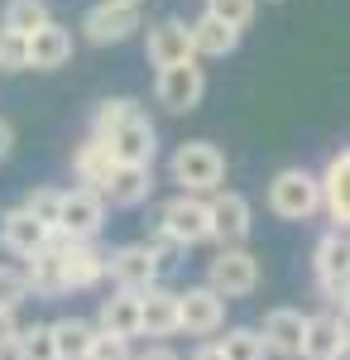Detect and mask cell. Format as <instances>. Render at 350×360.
<instances>
[{
	"label": "cell",
	"instance_id": "obj_1",
	"mask_svg": "<svg viewBox=\"0 0 350 360\" xmlns=\"http://www.w3.org/2000/svg\"><path fill=\"white\" fill-rule=\"evenodd\" d=\"M168 173H173V183H178L183 193L212 197V193H221V183H226V154L216 149L212 139H188V144L173 149Z\"/></svg>",
	"mask_w": 350,
	"mask_h": 360
},
{
	"label": "cell",
	"instance_id": "obj_2",
	"mask_svg": "<svg viewBox=\"0 0 350 360\" xmlns=\"http://www.w3.org/2000/svg\"><path fill=\"white\" fill-rule=\"evenodd\" d=\"M269 212L278 221H307L322 212V197H317V173L307 168H278L269 183Z\"/></svg>",
	"mask_w": 350,
	"mask_h": 360
},
{
	"label": "cell",
	"instance_id": "obj_3",
	"mask_svg": "<svg viewBox=\"0 0 350 360\" xmlns=\"http://www.w3.org/2000/svg\"><path fill=\"white\" fill-rule=\"evenodd\" d=\"M154 231H163L173 245H207L212 240V212H207V197H192V193H178L168 197L159 207V221Z\"/></svg>",
	"mask_w": 350,
	"mask_h": 360
},
{
	"label": "cell",
	"instance_id": "obj_4",
	"mask_svg": "<svg viewBox=\"0 0 350 360\" xmlns=\"http://www.w3.org/2000/svg\"><path fill=\"white\" fill-rule=\"evenodd\" d=\"M207 288L221 293L226 303H231V298H249V293L259 288V255L245 250V245L221 250L212 259V269H207Z\"/></svg>",
	"mask_w": 350,
	"mask_h": 360
},
{
	"label": "cell",
	"instance_id": "obj_5",
	"mask_svg": "<svg viewBox=\"0 0 350 360\" xmlns=\"http://www.w3.org/2000/svg\"><path fill=\"white\" fill-rule=\"evenodd\" d=\"M154 96H159L163 111H173V115L197 111V106H202V96H207V72H202V63H197V58H188V63L159 68Z\"/></svg>",
	"mask_w": 350,
	"mask_h": 360
},
{
	"label": "cell",
	"instance_id": "obj_6",
	"mask_svg": "<svg viewBox=\"0 0 350 360\" xmlns=\"http://www.w3.org/2000/svg\"><path fill=\"white\" fill-rule=\"evenodd\" d=\"M106 278L120 288V293H149L159 283V259L144 240H130V245H115L106 255Z\"/></svg>",
	"mask_w": 350,
	"mask_h": 360
},
{
	"label": "cell",
	"instance_id": "obj_7",
	"mask_svg": "<svg viewBox=\"0 0 350 360\" xmlns=\"http://www.w3.org/2000/svg\"><path fill=\"white\" fill-rule=\"evenodd\" d=\"M101 226H106V202H101V193H91V188L63 193V202H58V221H53L58 236H67V240H96Z\"/></svg>",
	"mask_w": 350,
	"mask_h": 360
},
{
	"label": "cell",
	"instance_id": "obj_8",
	"mask_svg": "<svg viewBox=\"0 0 350 360\" xmlns=\"http://www.w3.org/2000/svg\"><path fill=\"white\" fill-rule=\"evenodd\" d=\"M178 332L188 336H221L226 332V298L221 293H212L207 283H192V288H183L178 293Z\"/></svg>",
	"mask_w": 350,
	"mask_h": 360
},
{
	"label": "cell",
	"instance_id": "obj_9",
	"mask_svg": "<svg viewBox=\"0 0 350 360\" xmlns=\"http://www.w3.org/2000/svg\"><path fill=\"white\" fill-rule=\"evenodd\" d=\"M58 274H63V293L96 288L106 278V250H96V240H67V236H58Z\"/></svg>",
	"mask_w": 350,
	"mask_h": 360
},
{
	"label": "cell",
	"instance_id": "obj_10",
	"mask_svg": "<svg viewBox=\"0 0 350 360\" xmlns=\"http://www.w3.org/2000/svg\"><path fill=\"white\" fill-rule=\"evenodd\" d=\"M207 212H212V240L221 250L245 245L249 240V226H254V207L245 193H212L207 197Z\"/></svg>",
	"mask_w": 350,
	"mask_h": 360
},
{
	"label": "cell",
	"instance_id": "obj_11",
	"mask_svg": "<svg viewBox=\"0 0 350 360\" xmlns=\"http://www.w3.org/2000/svg\"><path fill=\"white\" fill-rule=\"evenodd\" d=\"M139 29V5H115V0H96L86 15H82V39L86 44H125Z\"/></svg>",
	"mask_w": 350,
	"mask_h": 360
},
{
	"label": "cell",
	"instance_id": "obj_12",
	"mask_svg": "<svg viewBox=\"0 0 350 360\" xmlns=\"http://www.w3.org/2000/svg\"><path fill=\"white\" fill-rule=\"evenodd\" d=\"M110 159L120 168H154V154H159V130L149 125V115L139 111L135 120H125L115 135L106 139Z\"/></svg>",
	"mask_w": 350,
	"mask_h": 360
},
{
	"label": "cell",
	"instance_id": "obj_13",
	"mask_svg": "<svg viewBox=\"0 0 350 360\" xmlns=\"http://www.w3.org/2000/svg\"><path fill=\"white\" fill-rule=\"evenodd\" d=\"M317 197H322V212L331 217V231H346L350 226V149H336L326 168L317 173Z\"/></svg>",
	"mask_w": 350,
	"mask_h": 360
},
{
	"label": "cell",
	"instance_id": "obj_14",
	"mask_svg": "<svg viewBox=\"0 0 350 360\" xmlns=\"http://www.w3.org/2000/svg\"><path fill=\"white\" fill-rule=\"evenodd\" d=\"M264 336L269 356H283V360H297L302 356V332H307V317L302 307H269L264 312V327H254Z\"/></svg>",
	"mask_w": 350,
	"mask_h": 360
},
{
	"label": "cell",
	"instance_id": "obj_15",
	"mask_svg": "<svg viewBox=\"0 0 350 360\" xmlns=\"http://www.w3.org/2000/svg\"><path fill=\"white\" fill-rule=\"evenodd\" d=\"M72 58V29L48 20V25H39L34 34L25 39V68H39V72H53Z\"/></svg>",
	"mask_w": 350,
	"mask_h": 360
},
{
	"label": "cell",
	"instance_id": "obj_16",
	"mask_svg": "<svg viewBox=\"0 0 350 360\" xmlns=\"http://www.w3.org/2000/svg\"><path fill=\"white\" fill-rule=\"evenodd\" d=\"M297 360H346V317H331V312L307 317Z\"/></svg>",
	"mask_w": 350,
	"mask_h": 360
},
{
	"label": "cell",
	"instance_id": "obj_17",
	"mask_svg": "<svg viewBox=\"0 0 350 360\" xmlns=\"http://www.w3.org/2000/svg\"><path fill=\"white\" fill-rule=\"evenodd\" d=\"M144 58L154 68H173V63H188L192 58V39H188V20L168 15L149 29V44H144Z\"/></svg>",
	"mask_w": 350,
	"mask_h": 360
},
{
	"label": "cell",
	"instance_id": "obj_18",
	"mask_svg": "<svg viewBox=\"0 0 350 360\" xmlns=\"http://www.w3.org/2000/svg\"><path fill=\"white\" fill-rule=\"evenodd\" d=\"M149 193H154V168H120L115 164V173L101 183V202L106 207H120V212L144 207Z\"/></svg>",
	"mask_w": 350,
	"mask_h": 360
},
{
	"label": "cell",
	"instance_id": "obj_19",
	"mask_svg": "<svg viewBox=\"0 0 350 360\" xmlns=\"http://www.w3.org/2000/svg\"><path fill=\"white\" fill-rule=\"evenodd\" d=\"M101 336H115V341H135L139 336V293H110L96 307V322H91Z\"/></svg>",
	"mask_w": 350,
	"mask_h": 360
},
{
	"label": "cell",
	"instance_id": "obj_20",
	"mask_svg": "<svg viewBox=\"0 0 350 360\" xmlns=\"http://www.w3.org/2000/svg\"><path fill=\"white\" fill-rule=\"evenodd\" d=\"M0 245L10 255H20V259H29V255H39L48 245V226H39L25 207H10V212H0Z\"/></svg>",
	"mask_w": 350,
	"mask_h": 360
},
{
	"label": "cell",
	"instance_id": "obj_21",
	"mask_svg": "<svg viewBox=\"0 0 350 360\" xmlns=\"http://www.w3.org/2000/svg\"><path fill=\"white\" fill-rule=\"evenodd\" d=\"M139 336H178V293L154 283L149 293H139Z\"/></svg>",
	"mask_w": 350,
	"mask_h": 360
},
{
	"label": "cell",
	"instance_id": "obj_22",
	"mask_svg": "<svg viewBox=\"0 0 350 360\" xmlns=\"http://www.w3.org/2000/svg\"><path fill=\"white\" fill-rule=\"evenodd\" d=\"M72 173H77V183L82 188H91V193H101V183H106L110 173H115V159H110V149H106V139H96V135H86L72 149Z\"/></svg>",
	"mask_w": 350,
	"mask_h": 360
},
{
	"label": "cell",
	"instance_id": "obj_23",
	"mask_svg": "<svg viewBox=\"0 0 350 360\" xmlns=\"http://www.w3.org/2000/svg\"><path fill=\"white\" fill-rule=\"evenodd\" d=\"M188 39H192V58H226V53H235V49H240V34H235V29H226L221 20H212V15L192 20Z\"/></svg>",
	"mask_w": 350,
	"mask_h": 360
},
{
	"label": "cell",
	"instance_id": "obj_24",
	"mask_svg": "<svg viewBox=\"0 0 350 360\" xmlns=\"http://www.w3.org/2000/svg\"><path fill=\"white\" fill-rule=\"evenodd\" d=\"M48 336H53L58 360H86L91 341H96V327L86 317H58V322H48Z\"/></svg>",
	"mask_w": 350,
	"mask_h": 360
},
{
	"label": "cell",
	"instance_id": "obj_25",
	"mask_svg": "<svg viewBox=\"0 0 350 360\" xmlns=\"http://www.w3.org/2000/svg\"><path fill=\"white\" fill-rule=\"evenodd\" d=\"M312 269H317V283H326V278H346V269H350L346 231H326L322 240H317V250H312Z\"/></svg>",
	"mask_w": 350,
	"mask_h": 360
},
{
	"label": "cell",
	"instance_id": "obj_26",
	"mask_svg": "<svg viewBox=\"0 0 350 360\" xmlns=\"http://www.w3.org/2000/svg\"><path fill=\"white\" fill-rule=\"evenodd\" d=\"M48 5L44 0H5V15H0V29L15 34V39H29L39 25H48Z\"/></svg>",
	"mask_w": 350,
	"mask_h": 360
},
{
	"label": "cell",
	"instance_id": "obj_27",
	"mask_svg": "<svg viewBox=\"0 0 350 360\" xmlns=\"http://www.w3.org/2000/svg\"><path fill=\"white\" fill-rule=\"evenodd\" d=\"M135 115H139V101H135V96H106V101L91 111V135H96V139H110L120 125H125V120H135Z\"/></svg>",
	"mask_w": 350,
	"mask_h": 360
},
{
	"label": "cell",
	"instance_id": "obj_28",
	"mask_svg": "<svg viewBox=\"0 0 350 360\" xmlns=\"http://www.w3.org/2000/svg\"><path fill=\"white\" fill-rule=\"evenodd\" d=\"M221 360H269V346L254 327H231V332L216 341Z\"/></svg>",
	"mask_w": 350,
	"mask_h": 360
},
{
	"label": "cell",
	"instance_id": "obj_29",
	"mask_svg": "<svg viewBox=\"0 0 350 360\" xmlns=\"http://www.w3.org/2000/svg\"><path fill=\"white\" fill-rule=\"evenodd\" d=\"M10 360H58L53 356V336H48V322H29V327H20L15 346H10Z\"/></svg>",
	"mask_w": 350,
	"mask_h": 360
},
{
	"label": "cell",
	"instance_id": "obj_30",
	"mask_svg": "<svg viewBox=\"0 0 350 360\" xmlns=\"http://www.w3.org/2000/svg\"><path fill=\"white\" fill-rule=\"evenodd\" d=\"M254 0H207V15L212 20H221L226 29H235V34H245V29L254 25Z\"/></svg>",
	"mask_w": 350,
	"mask_h": 360
},
{
	"label": "cell",
	"instance_id": "obj_31",
	"mask_svg": "<svg viewBox=\"0 0 350 360\" xmlns=\"http://www.w3.org/2000/svg\"><path fill=\"white\" fill-rule=\"evenodd\" d=\"M58 202H63V193H58V188H34V193H29L20 207H25V212H29V217H34L39 226H48V231H53V221H58Z\"/></svg>",
	"mask_w": 350,
	"mask_h": 360
},
{
	"label": "cell",
	"instance_id": "obj_32",
	"mask_svg": "<svg viewBox=\"0 0 350 360\" xmlns=\"http://www.w3.org/2000/svg\"><path fill=\"white\" fill-rule=\"evenodd\" d=\"M29 303V283L25 269H0V312H15Z\"/></svg>",
	"mask_w": 350,
	"mask_h": 360
},
{
	"label": "cell",
	"instance_id": "obj_33",
	"mask_svg": "<svg viewBox=\"0 0 350 360\" xmlns=\"http://www.w3.org/2000/svg\"><path fill=\"white\" fill-rule=\"evenodd\" d=\"M322 288V303L331 317H346V298H350V278H326V283H317Z\"/></svg>",
	"mask_w": 350,
	"mask_h": 360
},
{
	"label": "cell",
	"instance_id": "obj_34",
	"mask_svg": "<svg viewBox=\"0 0 350 360\" xmlns=\"http://www.w3.org/2000/svg\"><path fill=\"white\" fill-rule=\"evenodd\" d=\"M0 72H25V39L0 29Z\"/></svg>",
	"mask_w": 350,
	"mask_h": 360
},
{
	"label": "cell",
	"instance_id": "obj_35",
	"mask_svg": "<svg viewBox=\"0 0 350 360\" xmlns=\"http://www.w3.org/2000/svg\"><path fill=\"white\" fill-rule=\"evenodd\" d=\"M130 356H135L130 341H115V336H101V332H96L91 351H86V360H130Z\"/></svg>",
	"mask_w": 350,
	"mask_h": 360
},
{
	"label": "cell",
	"instance_id": "obj_36",
	"mask_svg": "<svg viewBox=\"0 0 350 360\" xmlns=\"http://www.w3.org/2000/svg\"><path fill=\"white\" fill-rule=\"evenodd\" d=\"M15 336H20V322H15V312H0V360L10 356Z\"/></svg>",
	"mask_w": 350,
	"mask_h": 360
},
{
	"label": "cell",
	"instance_id": "obj_37",
	"mask_svg": "<svg viewBox=\"0 0 350 360\" xmlns=\"http://www.w3.org/2000/svg\"><path fill=\"white\" fill-rule=\"evenodd\" d=\"M130 360H183V356H178L173 346H163V341H159V346H149V351H135Z\"/></svg>",
	"mask_w": 350,
	"mask_h": 360
},
{
	"label": "cell",
	"instance_id": "obj_38",
	"mask_svg": "<svg viewBox=\"0 0 350 360\" xmlns=\"http://www.w3.org/2000/svg\"><path fill=\"white\" fill-rule=\"evenodd\" d=\"M10 149H15V125L0 120V159H10Z\"/></svg>",
	"mask_w": 350,
	"mask_h": 360
},
{
	"label": "cell",
	"instance_id": "obj_39",
	"mask_svg": "<svg viewBox=\"0 0 350 360\" xmlns=\"http://www.w3.org/2000/svg\"><path fill=\"white\" fill-rule=\"evenodd\" d=\"M192 360H221V351H216V341H202V346L192 351Z\"/></svg>",
	"mask_w": 350,
	"mask_h": 360
},
{
	"label": "cell",
	"instance_id": "obj_40",
	"mask_svg": "<svg viewBox=\"0 0 350 360\" xmlns=\"http://www.w3.org/2000/svg\"><path fill=\"white\" fill-rule=\"evenodd\" d=\"M115 5H139V0H115Z\"/></svg>",
	"mask_w": 350,
	"mask_h": 360
},
{
	"label": "cell",
	"instance_id": "obj_41",
	"mask_svg": "<svg viewBox=\"0 0 350 360\" xmlns=\"http://www.w3.org/2000/svg\"><path fill=\"white\" fill-rule=\"evenodd\" d=\"M254 5H259V0H254ZM269 5H283V0H269Z\"/></svg>",
	"mask_w": 350,
	"mask_h": 360
},
{
	"label": "cell",
	"instance_id": "obj_42",
	"mask_svg": "<svg viewBox=\"0 0 350 360\" xmlns=\"http://www.w3.org/2000/svg\"><path fill=\"white\" fill-rule=\"evenodd\" d=\"M5 360H10V356H5Z\"/></svg>",
	"mask_w": 350,
	"mask_h": 360
}]
</instances>
